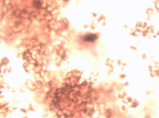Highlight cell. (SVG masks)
I'll use <instances>...</instances> for the list:
<instances>
[{"label":"cell","instance_id":"cell-1","mask_svg":"<svg viewBox=\"0 0 159 118\" xmlns=\"http://www.w3.org/2000/svg\"><path fill=\"white\" fill-rule=\"evenodd\" d=\"M91 88L80 78H71L54 93L52 108L60 118H83L92 108Z\"/></svg>","mask_w":159,"mask_h":118}]
</instances>
